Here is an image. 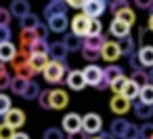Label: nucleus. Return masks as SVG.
Wrapping results in <instances>:
<instances>
[{
  "label": "nucleus",
  "instance_id": "obj_40",
  "mask_svg": "<svg viewBox=\"0 0 153 139\" xmlns=\"http://www.w3.org/2000/svg\"><path fill=\"white\" fill-rule=\"evenodd\" d=\"M126 80H128L126 76H120L117 80H113V82L109 84V89L113 91V95H120V93H122V89H124V84H126Z\"/></svg>",
  "mask_w": 153,
  "mask_h": 139
},
{
  "label": "nucleus",
  "instance_id": "obj_27",
  "mask_svg": "<svg viewBox=\"0 0 153 139\" xmlns=\"http://www.w3.org/2000/svg\"><path fill=\"white\" fill-rule=\"evenodd\" d=\"M27 82H30L27 78L13 76V78H11V84H9V89H11L15 95H19V97H21V95H23V91H25V86H27Z\"/></svg>",
  "mask_w": 153,
  "mask_h": 139
},
{
  "label": "nucleus",
  "instance_id": "obj_31",
  "mask_svg": "<svg viewBox=\"0 0 153 139\" xmlns=\"http://www.w3.org/2000/svg\"><path fill=\"white\" fill-rule=\"evenodd\" d=\"M130 80H132L134 84H138V86H145V84H149V74H147L143 68H138V70H132Z\"/></svg>",
  "mask_w": 153,
  "mask_h": 139
},
{
  "label": "nucleus",
  "instance_id": "obj_5",
  "mask_svg": "<svg viewBox=\"0 0 153 139\" xmlns=\"http://www.w3.org/2000/svg\"><path fill=\"white\" fill-rule=\"evenodd\" d=\"M82 72H84V80H86V84L99 89V84H101V80H103V68L97 65V63H88Z\"/></svg>",
  "mask_w": 153,
  "mask_h": 139
},
{
  "label": "nucleus",
  "instance_id": "obj_2",
  "mask_svg": "<svg viewBox=\"0 0 153 139\" xmlns=\"http://www.w3.org/2000/svg\"><path fill=\"white\" fill-rule=\"evenodd\" d=\"M101 131H103V118L99 114H94V112L84 114V118H82V133H86V135H99Z\"/></svg>",
  "mask_w": 153,
  "mask_h": 139
},
{
  "label": "nucleus",
  "instance_id": "obj_24",
  "mask_svg": "<svg viewBox=\"0 0 153 139\" xmlns=\"http://www.w3.org/2000/svg\"><path fill=\"white\" fill-rule=\"evenodd\" d=\"M138 91H140V86H138V84H134V82L128 78L120 95H122V97H126L128 101H136V99H138Z\"/></svg>",
  "mask_w": 153,
  "mask_h": 139
},
{
  "label": "nucleus",
  "instance_id": "obj_10",
  "mask_svg": "<svg viewBox=\"0 0 153 139\" xmlns=\"http://www.w3.org/2000/svg\"><path fill=\"white\" fill-rule=\"evenodd\" d=\"M88 23H90V17H86L84 13H78V15L69 21V26H71V34L84 38V36H86V30H88Z\"/></svg>",
  "mask_w": 153,
  "mask_h": 139
},
{
  "label": "nucleus",
  "instance_id": "obj_19",
  "mask_svg": "<svg viewBox=\"0 0 153 139\" xmlns=\"http://www.w3.org/2000/svg\"><path fill=\"white\" fill-rule=\"evenodd\" d=\"M130 28H132V26H128V23L115 19V17H113V21L109 23V32H111V36H115L117 40L124 38V36H128V34H130Z\"/></svg>",
  "mask_w": 153,
  "mask_h": 139
},
{
  "label": "nucleus",
  "instance_id": "obj_53",
  "mask_svg": "<svg viewBox=\"0 0 153 139\" xmlns=\"http://www.w3.org/2000/svg\"><path fill=\"white\" fill-rule=\"evenodd\" d=\"M90 139H101V137H99V135H92V137H90Z\"/></svg>",
  "mask_w": 153,
  "mask_h": 139
},
{
  "label": "nucleus",
  "instance_id": "obj_23",
  "mask_svg": "<svg viewBox=\"0 0 153 139\" xmlns=\"http://www.w3.org/2000/svg\"><path fill=\"white\" fill-rule=\"evenodd\" d=\"M48 55H32L30 57V68H32V72L34 74H42V70L48 65Z\"/></svg>",
  "mask_w": 153,
  "mask_h": 139
},
{
  "label": "nucleus",
  "instance_id": "obj_21",
  "mask_svg": "<svg viewBox=\"0 0 153 139\" xmlns=\"http://www.w3.org/2000/svg\"><path fill=\"white\" fill-rule=\"evenodd\" d=\"M132 110H134V116L140 118V120H151V118H153V105H149V103L134 101Z\"/></svg>",
  "mask_w": 153,
  "mask_h": 139
},
{
  "label": "nucleus",
  "instance_id": "obj_16",
  "mask_svg": "<svg viewBox=\"0 0 153 139\" xmlns=\"http://www.w3.org/2000/svg\"><path fill=\"white\" fill-rule=\"evenodd\" d=\"M67 86L71 91H82L86 86V80H84V72L82 70H71L67 72Z\"/></svg>",
  "mask_w": 153,
  "mask_h": 139
},
{
  "label": "nucleus",
  "instance_id": "obj_36",
  "mask_svg": "<svg viewBox=\"0 0 153 139\" xmlns=\"http://www.w3.org/2000/svg\"><path fill=\"white\" fill-rule=\"evenodd\" d=\"M128 7V0H109V2H107V9L115 15L117 11H122V9H126Z\"/></svg>",
  "mask_w": 153,
  "mask_h": 139
},
{
  "label": "nucleus",
  "instance_id": "obj_22",
  "mask_svg": "<svg viewBox=\"0 0 153 139\" xmlns=\"http://www.w3.org/2000/svg\"><path fill=\"white\" fill-rule=\"evenodd\" d=\"M15 55H17V49H15V44L11 40L9 42H0V61L2 63H11L15 59Z\"/></svg>",
  "mask_w": 153,
  "mask_h": 139
},
{
  "label": "nucleus",
  "instance_id": "obj_39",
  "mask_svg": "<svg viewBox=\"0 0 153 139\" xmlns=\"http://www.w3.org/2000/svg\"><path fill=\"white\" fill-rule=\"evenodd\" d=\"M80 53H82V59H86L88 63H94L97 59H101V53H97V51H88V49H80Z\"/></svg>",
  "mask_w": 153,
  "mask_h": 139
},
{
  "label": "nucleus",
  "instance_id": "obj_29",
  "mask_svg": "<svg viewBox=\"0 0 153 139\" xmlns=\"http://www.w3.org/2000/svg\"><path fill=\"white\" fill-rule=\"evenodd\" d=\"M27 51H30V55H46V51H48V42L36 38V40L27 47Z\"/></svg>",
  "mask_w": 153,
  "mask_h": 139
},
{
  "label": "nucleus",
  "instance_id": "obj_14",
  "mask_svg": "<svg viewBox=\"0 0 153 139\" xmlns=\"http://www.w3.org/2000/svg\"><path fill=\"white\" fill-rule=\"evenodd\" d=\"M67 26H69L67 15H55V17L46 19V28H48V32H55V34H63V32H67Z\"/></svg>",
  "mask_w": 153,
  "mask_h": 139
},
{
  "label": "nucleus",
  "instance_id": "obj_37",
  "mask_svg": "<svg viewBox=\"0 0 153 139\" xmlns=\"http://www.w3.org/2000/svg\"><path fill=\"white\" fill-rule=\"evenodd\" d=\"M42 139H65V133H63L61 128L51 126V128H46V131H44V137H42Z\"/></svg>",
  "mask_w": 153,
  "mask_h": 139
},
{
  "label": "nucleus",
  "instance_id": "obj_46",
  "mask_svg": "<svg viewBox=\"0 0 153 139\" xmlns=\"http://www.w3.org/2000/svg\"><path fill=\"white\" fill-rule=\"evenodd\" d=\"M124 139H140V137H138V126L130 122V126H128V133H126V137H124Z\"/></svg>",
  "mask_w": 153,
  "mask_h": 139
},
{
  "label": "nucleus",
  "instance_id": "obj_43",
  "mask_svg": "<svg viewBox=\"0 0 153 139\" xmlns=\"http://www.w3.org/2000/svg\"><path fill=\"white\" fill-rule=\"evenodd\" d=\"M13 135H15V128H11L9 124H0V139H13Z\"/></svg>",
  "mask_w": 153,
  "mask_h": 139
},
{
  "label": "nucleus",
  "instance_id": "obj_35",
  "mask_svg": "<svg viewBox=\"0 0 153 139\" xmlns=\"http://www.w3.org/2000/svg\"><path fill=\"white\" fill-rule=\"evenodd\" d=\"M103 34V23H101V19H90V23H88V30H86V36H101ZM84 36V38H86Z\"/></svg>",
  "mask_w": 153,
  "mask_h": 139
},
{
  "label": "nucleus",
  "instance_id": "obj_49",
  "mask_svg": "<svg viewBox=\"0 0 153 139\" xmlns=\"http://www.w3.org/2000/svg\"><path fill=\"white\" fill-rule=\"evenodd\" d=\"M13 139H30V135H27V133H23V131H15Z\"/></svg>",
  "mask_w": 153,
  "mask_h": 139
},
{
  "label": "nucleus",
  "instance_id": "obj_33",
  "mask_svg": "<svg viewBox=\"0 0 153 139\" xmlns=\"http://www.w3.org/2000/svg\"><path fill=\"white\" fill-rule=\"evenodd\" d=\"M11 74H9V70H7V63H2L0 61V91H4V89H9V84H11Z\"/></svg>",
  "mask_w": 153,
  "mask_h": 139
},
{
  "label": "nucleus",
  "instance_id": "obj_13",
  "mask_svg": "<svg viewBox=\"0 0 153 139\" xmlns=\"http://www.w3.org/2000/svg\"><path fill=\"white\" fill-rule=\"evenodd\" d=\"M46 55H48L51 61H61V63H65V59H67V49H65V44H63L61 40H57V42L48 44Z\"/></svg>",
  "mask_w": 153,
  "mask_h": 139
},
{
  "label": "nucleus",
  "instance_id": "obj_41",
  "mask_svg": "<svg viewBox=\"0 0 153 139\" xmlns=\"http://www.w3.org/2000/svg\"><path fill=\"white\" fill-rule=\"evenodd\" d=\"M38 101H40V107L42 110H51V91H40Z\"/></svg>",
  "mask_w": 153,
  "mask_h": 139
},
{
  "label": "nucleus",
  "instance_id": "obj_7",
  "mask_svg": "<svg viewBox=\"0 0 153 139\" xmlns=\"http://www.w3.org/2000/svg\"><path fill=\"white\" fill-rule=\"evenodd\" d=\"M120 76H124V70L117 65V63H109L105 70H103V80L99 84V89H109V84L113 80H117Z\"/></svg>",
  "mask_w": 153,
  "mask_h": 139
},
{
  "label": "nucleus",
  "instance_id": "obj_54",
  "mask_svg": "<svg viewBox=\"0 0 153 139\" xmlns=\"http://www.w3.org/2000/svg\"><path fill=\"white\" fill-rule=\"evenodd\" d=\"M151 11H153V5H151Z\"/></svg>",
  "mask_w": 153,
  "mask_h": 139
},
{
  "label": "nucleus",
  "instance_id": "obj_26",
  "mask_svg": "<svg viewBox=\"0 0 153 139\" xmlns=\"http://www.w3.org/2000/svg\"><path fill=\"white\" fill-rule=\"evenodd\" d=\"M134 44H136V40H134L130 34L117 40V47H120V53H122V55H132V53H134Z\"/></svg>",
  "mask_w": 153,
  "mask_h": 139
},
{
  "label": "nucleus",
  "instance_id": "obj_48",
  "mask_svg": "<svg viewBox=\"0 0 153 139\" xmlns=\"http://www.w3.org/2000/svg\"><path fill=\"white\" fill-rule=\"evenodd\" d=\"M134 5H136L138 9H151L153 0H134Z\"/></svg>",
  "mask_w": 153,
  "mask_h": 139
},
{
  "label": "nucleus",
  "instance_id": "obj_50",
  "mask_svg": "<svg viewBox=\"0 0 153 139\" xmlns=\"http://www.w3.org/2000/svg\"><path fill=\"white\" fill-rule=\"evenodd\" d=\"M99 137H101V139H115L111 133H105V131H101V133H99Z\"/></svg>",
  "mask_w": 153,
  "mask_h": 139
},
{
  "label": "nucleus",
  "instance_id": "obj_1",
  "mask_svg": "<svg viewBox=\"0 0 153 139\" xmlns=\"http://www.w3.org/2000/svg\"><path fill=\"white\" fill-rule=\"evenodd\" d=\"M65 74H67V68L61 61H48V65L42 70V76L48 84H59L65 78Z\"/></svg>",
  "mask_w": 153,
  "mask_h": 139
},
{
  "label": "nucleus",
  "instance_id": "obj_45",
  "mask_svg": "<svg viewBox=\"0 0 153 139\" xmlns=\"http://www.w3.org/2000/svg\"><path fill=\"white\" fill-rule=\"evenodd\" d=\"M9 40H11V28L0 26V42H9Z\"/></svg>",
  "mask_w": 153,
  "mask_h": 139
},
{
  "label": "nucleus",
  "instance_id": "obj_20",
  "mask_svg": "<svg viewBox=\"0 0 153 139\" xmlns=\"http://www.w3.org/2000/svg\"><path fill=\"white\" fill-rule=\"evenodd\" d=\"M105 40H107V38H105L103 34H101V36H86V38L82 40V49H88V51H97V53H101Z\"/></svg>",
  "mask_w": 153,
  "mask_h": 139
},
{
  "label": "nucleus",
  "instance_id": "obj_17",
  "mask_svg": "<svg viewBox=\"0 0 153 139\" xmlns=\"http://www.w3.org/2000/svg\"><path fill=\"white\" fill-rule=\"evenodd\" d=\"M11 17H17V19H23L30 11V2L27 0H11V9H9Z\"/></svg>",
  "mask_w": 153,
  "mask_h": 139
},
{
  "label": "nucleus",
  "instance_id": "obj_32",
  "mask_svg": "<svg viewBox=\"0 0 153 139\" xmlns=\"http://www.w3.org/2000/svg\"><path fill=\"white\" fill-rule=\"evenodd\" d=\"M138 101L153 105V84H151V82L145 84V86H140V91H138Z\"/></svg>",
  "mask_w": 153,
  "mask_h": 139
},
{
  "label": "nucleus",
  "instance_id": "obj_18",
  "mask_svg": "<svg viewBox=\"0 0 153 139\" xmlns=\"http://www.w3.org/2000/svg\"><path fill=\"white\" fill-rule=\"evenodd\" d=\"M140 68H153V44H143L136 53Z\"/></svg>",
  "mask_w": 153,
  "mask_h": 139
},
{
  "label": "nucleus",
  "instance_id": "obj_9",
  "mask_svg": "<svg viewBox=\"0 0 153 139\" xmlns=\"http://www.w3.org/2000/svg\"><path fill=\"white\" fill-rule=\"evenodd\" d=\"M109 110H111L115 116H124V114H128V112L132 110V101H128V99L122 97V95H113L111 101H109Z\"/></svg>",
  "mask_w": 153,
  "mask_h": 139
},
{
  "label": "nucleus",
  "instance_id": "obj_34",
  "mask_svg": "<svg viewBox=\"0 0 153 139\" xmlns=\"http://www.w3.org/2000/svg\"><path fill=\"white\" fill-rule=\"evenodd\" d=\"M19 21H21V30H34V28L40 23V19H38L34 13H27V15H25L23 19H19Z\"/></svg>",
  "mask_w": 153,
  "mask_h": 139
},
{
  "label": "nucleus",
  "instance_id": "obj_11",
  "mask_svg": "<svg viewBox=\"0 0 153 139\" xmlns=\"http://www.w3.org/2000/svg\"><path fill=\"white\" fill-rule=\"evenodd\" d=\"M69 103V95L65 89H53L51 91V110H63Z\"/></svg>",
  "mask_w": 153,
  "mask_h": 139
},
{
  "label": "nucleus",
  "instance_id": "obj_42",
  "mask_svg": "<svg viewBox=\"0 0 153 139\" xmlns=\"http://www.w3.org/2000/svg\"><path fill=\"white\" fill-rule=\"evenodd\" d=\"M138 137H140V139H151V137H153V124H151V122L143 124V126L138 128Z\"/></svg>",
  "mask_w": 153,
  "mask_h": 139
},
{
  "label": "nucleus",
  "instance_id": "obj_28",
  "mask_svg": "<svg viewBox=\"0 0 153 139\" xmlns=\"http://www.w3.org/2000/svg\"><path fill=\"white\" fill-rule=\"evenodd\" d=\"M40 91H42V89L38 86V82H36V80H30L21 97H23L25 101H34V99H38V95H40Z\"/></svg>",
  "mask_w": 153,
  "mask_h": 139
},
{
  "label": "nucleus",
  "instance_id": "obj_15",
  "mask_svg": "<svg viewBox=\"0 0 153 139\" xmlns=\"http://www.w3.org/2000/svg\"><path fill=\"white\" fill-rule=\"evenodd\" d=\"M128 126H130V122L126 120V118H113L111 120V126H109V133L115 137V139H124L126 137V133H128Z\"/></svg>",
  "mask_w": 153,
  "mask_h": 139
},
{
  "label": "nucleus",
  "instance_id": "obj_38",
  "mask_svg": "<svg viewBox=\"0 0 153 139\" xmlns=\"http://www.w3.org/2000/svg\"><path fill=\"white\" fill-rule=\"evenodd\" d=\"M11 107H13V105H11V97L4 95V93H0V118H2Z\"/></svg>",
  "mask_w": 153,
  "mask_h": 139
},
{
  "label": "nucleus",
  "instance_id": "obj_52",
  "mask_svg": "<svg viewBox=\"0 0 153 139\" xmlns=\"http://www.w3.org/2000/svg\"><path fill=\"white\" fill-rule=\"evenodd\" d=\"M147 74H149V82L153 84V68H149V72H147Z\"/></svg>",
  "mask_w": 153,
  "mask_h": 139
},
{
  "label": "nucleus",
  "instance_id": "obj_55",
  "mask_svg": "<svg viewBox=\"0 0 153 139\" xmlns=\"http://www.w3.org/2000/svg\"><path fill=\"white\" fill-rule=\"evenodd\" d=\"M151 139H153V137H151Z\"/></svg>",
  "mask_w": 153,
  "mask_h": 139
},
{
  "label": "nucleus",
  "instance_id": "obj_12",
  "mask_svg": "<svg viewBox=\"0 0 153 139\" xmlns=\"http://www.w3.org/2000/svg\"><path fill=\"white\" fill-rule=\"evenodd\" d=\"M67 5H65V0H48V5L44 7V17L51 19L55 15H67Z\"/></svg>",
  "mask_w": 153,
  "mask_h": 139
},
{
  "label": "nucleus",
  "instance_id": "obj_51",
  "mask_svg": "<svg viewBox=\"0 0 153 139\" xmlns=\"http://www.w3.org/2000/svg\"><path fill=\"white\" fill-rule=\"evenodd\" d=\"M147 30L153 32V13H151V17H149V26H147Z\"/></svg>",
  "mask_w": 153,
  "mask_h": 139
},
{
  "label": "nucleus",
  "instance_id": "obj_44",
  "mask_svg": "<svg viewBox=\"0 0 153 139\" xmlns=\"http://www.w3.org/2000/svg\"><path fill=\"white\" fill-rule=\"evenodd\" d=\"M9 23H11V13H9V9L0 7V26H9Z\"/></svg>",
  "mask_w": 153,
  "mask_h": 139
},
{
  "label": "nucleus",
  "instance_id": "obj_47",
  "mask_svg": "<svg viewBox=\"0 0 153 139\" xmlns=\"http://www.w3.org/2000/svg\"><path fill=\"white\" fill-rule=\"evenodd\" d=\"M84 2H86V0H65V5L71 7V9H82Z\"/></svg>",
  "mask_w": 153,
  "mask_h": 139
},
{
  "label": "nucleus",
  "instance_id": "obj_6",
  "mask_svg": "<svg viewBox=\"0 0 153 139\" xmlns=\"http://www.w3.org/2000/svg\"><path fill=\"white\" fill-rule=\"evenodd\" d=\"M2 122L17 131V128H21V126L25 124V112H23V110H17V107H11V110L2 116Z\"/></svg>",
  "mask_w": 153,
  "mask_h": 139
},
{
  "label": "nucleus",
  "instance_id": "obj_30",
  "mask_svg": "<svg viewBox=\"0 0 153 139\" xmlns=\"http://www.w3.org/2000/svg\"><path fill=\"white\" fill-rule=\"evenodd\" d=\"M113 17H115V19H120V21H124V23H128V26H132V23L136 21V15H134V11H132L130 7H126V9H122V11H117Z\"/></svg>",
  "mask_w": 153,
  "mask_h": 139
},
{
  "label": "nucleus",
  "instance_id": "obj_8",
  "mask_svg": "<svg viewBox=\"0 0 153 139\" xmlns=\"http://www.w3.org/2000/svg\"><path fill=\"white\" fill-rule=\"evenodd\" d=\"M120 57H122V53H120L117 42H113V40H105V44H103V49H101V59L107 61V63H115Z\"/></svg>",
  "mask_w": 153,
  "mask_h": 139
},
{
  "label": "nucleus",
  "instance_id": "obj_4",
  "mask_svg": "<svg viewBox=\"0 0 153 139\" xmlns=\"http://www.w3.org/2000/svg\"><path fill=\"white\" fill-rule=\"evenodd\" d=\"M82 11L90 19H101V15L107 11V0H86Z\"/></svg>",
  "mask_w": 153,
  "mask_h": 139
},
{
  "label": "nucleus",
  "instance_id": "obj_3",
  "mask_svg": "<svg viewBox=\"0 0 153 139\" xmlns=\"http://www.w3.org/2000/svg\"><path fill=\"white\" fill-rule=\"evenodd\" d=\"M61 131L67 133V135H78V133H82V116H80V114H74V112L65 114L63 120H61Z\"/></svg>",
  "mask_w": 153,
  "mask_h": 139
},
{
  "label": "nucleus",
  "instance_id": "obj_25",
  "mask_svg": "<svg viewBox=\"0 0 153 139\" xmlns=\"http://www.w3.org/2000/svg\"><path fill=\"white\" fill-rule=\"evenodd\" d=\"M82 40H84V38H80V36H76V34H67L61 42L65 44L67 53H71V51H80V49H82Z\"/></svg>",
  "mask_w": 153,
  "mask_h": 139
}]
</instances>
